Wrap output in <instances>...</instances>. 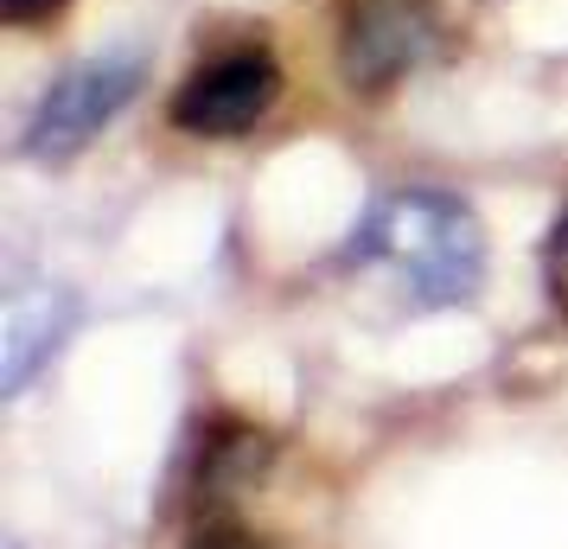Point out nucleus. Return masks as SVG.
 Segmentation results:
<instances>
[{"mask_svg": "<svg viewBox=\"0 0 568 549\" xmlns=\"http://www.w3.org/2000/svg\"><path fill=\"white\" fill-rule=\"evenodd\" d=\"M275 96H282V64L262 45H231V52H211L199 71H185L166 115H173L180 134L236 141V134H250L275 109Z\"/></svg>", "mask_w": 568, "mask_h": 549, "instance_id": "nucleus-3", "label": "nucleus"}, {"mask_svg": "<svg viewBox=\"0 0 568 549\" xmlns=\"http://www.w3.org/2000/svg\"><path fill=\"white\" fill-rule=\"evenodd\" d=\"M352 256L389 268L409 288L415 307H460L486 282L479 217L454 192H428V185H409V192H396L371 211Z\"/></svg>", "mask_w": 568, "mask_h": 549, "instance_id": "nucleus-1", "label": "nucleus"}, {"mask_svg": "<svg viewBox=\"0 0 568 549\" xmlns=\"http://www.w3.org/2000/svg\"><path fill=\"white\" fill-rule=\"evenodd\" d=\"M268 435L262 428H236V421H217L211 428L205 454H199V505H231L236 492H250L262 479V467H268Z\"/></svg>", "mask_w": 568, "mask_h": 549, "instance_id": "nucleus-6", "label": "nucleus"}, {"mask_svg": "<svg viewBox=\"0 0 568 549\" xmlns=\"http://www.w3.org/2000/svg\"><path fill=\"white\" fill-rule=\"evenodd\" d=\"M52 7H64V0H0V13H7L13 27H27V20H45Z\"/></svg>", "mask_w": 568, "mask_h": 549, "instance_id": "nucleus-9", "label": "nucleus"}, {"mask_svg": "<svg viewBox=\"0 0 568 549\" xmlns=\"http://www.w3.org/2000/svg\"><path fill=\"white\" fill-rule=\"evenodd\" d=\"M78 326V294L71 288H27L7 301V326H0V390L20 396L39 370L58 358V345Z\"/></svg>", "mask_w": 568, "mask_h": 549, "instance_id": "nucleus-5", "label": "nucleus"}, {"mask_svg": "<svg viewBox=\"0 0 568 549\" xmlns=\"http://www.w3.org/2000/svg\"><path fill=\"white\" fill-rule=\"evenodd\" d=\"M542 275H549V301H556V314L568 319V211L556 217V231H549V250H542Z\"/></svg>", "mask_w": 568, "mask_h": 549, "instance_id": "nucleus-7", "label": "nucleus"}, {"mask_svg": "<svg viewBox=\"0 0 568 549\" xmlns=\"http://www.w3.org/2000/svg\"><path fill=\"white\" fill-rule=\"evenodd\" d=\"M192 549H275V543H262V537H243V530H224V523H211L205 537Z\"/></svg>", "mask_w": 568, "mask_h": 549, "instance_id": "nucleus-8", "label": "nucleus"}, {"mask_svg": "<svg viewBox=\"0 0 568 549\" xmlns=\"http://www.w3.org/2000/svg\"><path fill=\"white\" fill-rule=\"evenodd\" d=\"M134 96H141V58H83L71 71H58L45 83V96L32 103L20 154L39 160V166L78 160Z\"/></svg>", "mask_w": 568, "mask_h": 549, "instance_id": "nucleus-2", "label": "nucleus"}, {"mask_svg": "<svg viewBox=\"0 0 568 549\" xmlns=\"http://www.w3.org/2000/svg\"><path fill=\"white\" fill-rule=\"evenodd\" d=\"M440 45V13L428 0H358L345 13L338 64L358 90H389L409 71H422Z\"/></svg>", "mask_w": 568, "mask_h": 549, "instance_id": "nucleus-4", "label": "nucleus"}]
</instances>
